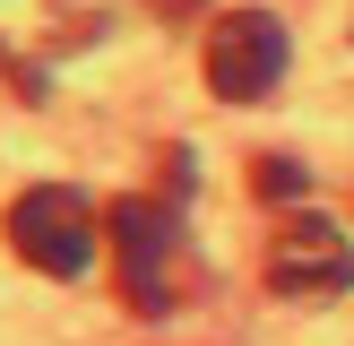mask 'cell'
<instances>
[{"label": "cell", "mask_w": 354, "mask_h": 346, "mask_svg": "<svg viewBox=\"0 0 354 346\" xmlns=\"http://www.w3.org/2000/svg\"><path fill=\"white\" fill-rule=\"evenodd\" d=\"M104 251H113L130 311H173V294H182V225H173L165 199H113L104 208Z\"/></svg>", "instance_id": "obj_1"}, {"label": "cell", "mask_w": 354, "mask_h": 346, "mask_svg": "<svg viewBox=\"0 0 354 346\" xmlns=\"http://www.w3.org/2000/svg\"><path fill=\"white\" fill-rule=\"evenodd\" d=\"M9 251L26 260V268H44V277H86L95 251H104V217H95L86 190L35 182V190L9 199Z\"/></svg>", "instance_id": "obj_2"}, {"label": "cell", "mask_w": 354, "mask_h": 346, "mask_svg": "<svg viewBox=\"0 0 354 346\" xmlns=\"http://www.w3.org/2000/svg\"><path fill=\"white\" fill-rule=\"evenodd\" d=\"M277 78H286V26L268 9H225L207 26V86L225 104H259Z\"/></svg>", "instance_id": "obj_3"}, {"label": "cell", "mask_w": 354, "mask_h": 346, "mask_svg": "<svg viewBox=\"0 0 354 346\" xmlns=\"http://www.w3.org/2000/svg\"><path fill=\"white\" fill-rule=\"evenodd\" d=\"M268 286L277 294H346L354 286V242L328 217H286L268 234Z\"/></svg>", "instance_id": "obj_4"}, {"label": "cell", "mask_w": 354, "mask_h": 346, "mask_svg": "<svg viewBox=\"0 0 354 346\" xmlns=\"http://www.w3.org/2000/svg\"><path fill=\"white\" fill-rule=\"evenodd\" d=\"M251 190H259V199H294V190H303V165H294V156H259Z\"/></svg>", "instance_id": "obj_5"}]
</instances>
